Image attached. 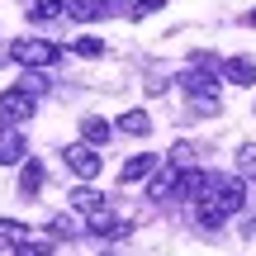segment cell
Masks as SVG:
<instances>
[{
	"mask_svg": "<svg viewBox=\"0 0 256 256\" xmlns=\"http://www.w3.org/2000/svg\"><path fill=\"white\" fill-rule=\"evenodd\" d=\"M194 204H200V223L204 228H223V218L247 204V176H214L209 190Z\"/></svg>",
	"mask_w": 256,
	"mask_h": 256,
	"instance_id": "obj_1",
	"label": "cell"
},
{
	"mask_svg": "<svg viewBox=\"0 0 256 256\" xmlns=\"http://www.w3.org/2000/svg\"><path fill=\"white\" fill-rule=\"evenodd\" d=\"M10 57H14L19 66L43 72V66H57V62H62V48L48 43V38H14V43H10Z\"/></svg>",
	"mask_w": 256,
	"mask_h": 256,
	"instance_id": "obj_2",
	"label": "cell"
},
{
	"mask_svg": "<svg viewBox=\"0 0 256 256\" xmlns=\"http://www.w3.org/2000/svg\"><path fill=\"white\" fill-rule=\"evenodd\" d=\"M62 156H66V166H72V176H81V180H95L100 166H104V156L95 152V142H86V138H81V142H72Z\"/></svg>",
	"mask_w": 256,
	"mask_h": 256,
	"instance_id": "obj_3",
	"label": "cell"
},
{
	"mask_svg": "<svg viewBox=\"0 0 256 256\" xmlns=\"http://www.w3.org/2000/svg\"><path fill=\"white\" fill-rule=\"evenodd\" d=\"M24 119H34V95L24 86L0 90V124H24Z\"/></svg>",
	"mask_w": 256,
	"mask_h": 256,
	"instance_id": "obj_4",
	"label": "cell"
},
{
	"mask_svg": "<svg viewBox=\"0 0 256 256\" xmlns=\"http://www.w3.org/2000/svg\"><path fill=\"white\" fill-rule=\"evenodd\" d=\"M24 152H28V142H24V133H19V124H0V166L24 162Z\"/></svg>",
	"mask_w": 256,
	"mask_h": 256,
	"instance_id": "obj_5",
	"label": "cell"
},
{
	"mask_svg": "<svg viewBox=\"0 0 256 256\" xmlns=\"http://www.w3.org/2000/svg\"><path fill=\"white\" fill-rule=\"evenodd\" d=\"M43 180H48L43 162H38V156H28V162L19 166V194H24V200H38V194H43Z\"/></svg>",
	"mask_w": 256,
	"mask_h": 256,
	"instance_id": "obj_6",
	"label": "cell"
},
{
	"mask_svg": "<svg viewBox=\"0 0 256 256\" xmlns=\"http://www.w3.org/2000/svg\"><path fill=\"white\" fill-rule=\"evenodd\" d=\"M152 171H156V156H152V152H138V156H128V162H124V171H119V185L152 180Z\"/></svg>",
	"mask_w": 256,
	"mask_h": 256,
	"instance_id": "obj_7",
	"label": "cell"
},
{
	"mask_svg": "<svg viewBox=\"0 0 256 256\" xmlns=\"http://www.w3.org/2000/svg\"><path fill=\"white\" fill-rule=\"evenodd\" d=\"M24 14L34 24H52V19H66V0H28Z\"/></svg>",
	"mask_w": 256,
	"mask_h": 256,
	"instance_id": "obj_8",
	"label": "cell"
},
{
	"mask_svg": "<svg viewBox=\"0 0 256 256\" xmlns=\"http://www.w3.org/2000/svg\"><path fill=\"white\" fill-rule=\"evenodd\" d=\"M180 171L185 166H162V171H152V185H147V194H152V200H166V194L176 190V185H180Z\"/></svg>",
	"mask_w": 256,
	"mask_h": 256,
	"instance_id": "obj_9",
	"label": "cell"
},
{
	"mask_svg": "<svg viewBox=\"0 0 256 256\" xmlns=\"http://www.w3.org/2000/svg\"><path fill=\"white\" fill-rule=\"evenodd\" d=\"M90 232H95V238H124L128 223L119 218V214H110V209H95L90 214Z\"/></svg>",
	"mask_w": 256,
	"mask_h": 256,
	"instance_id": "obj_10",
	"label": "cell"
},
{
	"mask_svg": "<svg viewBox=\"0 0 256 256\" xmlns=\"http://www.w3.org/2000/svg\"><path fill=\"white\" fill-rule=\"evenodd\" d=\"M66 14H72L76 24H95V19L110 14V5H104V0H66Z\"/></svg>",
	"mask_w": 256,
	"mask_h": 256,
	"instance_id": "obj_11",
	"label": "cell"
},
{
	"mask_svg": "<svg viewBox=\"0 0 256 256\" xmlns=\"http://www.w3.org/2000/svg\"><path fill=\"white\" fill-rule=\"evenodd\" d=\"M223 76H228L232 86H256V62L252 57H228V62H223Z\"/></svg>",
	"mask_w": 256,
	"mask_h": 256,
	"instance_id": "obj_12",
	"label": "cell"
},
{
	"mask_svg": "<svg viewBox=\"0 0 256 256\" xmlns=\"http://www.w3.org/2000/svg\"><path fill=\"white\" fill-rule=\"evenodd\" d=\"M114 128L128 133V138H147V133H152V119H147L142 110H128V114H119V124H114Z\"/></svg>",
	"mask_w": 256,
	"mask_h": 256,
	"instance_id": "obj_13",
	"label": "cell"
},
{
	"mask_svg": "<svg viewBox=\"0 0 256 256\" xmlns=\"http://www.w3.org/2000/svg\"><path fill=\"white\" fill-rule=\"evenodd\" d=\"M72 209H81V214H95V209H104V194H100V190H90V180H86L81 190H72Z\"/></svg>",
	"mask_w": 256,
	"mask_h": 256,
	"instance_id": "obj_14",
	"label": "cell"
},
{
	"mask_svg": "<svg viewBox=\"0 0 256 256\" xmlns=\"http://www.w3.org/2000/svg\"><path fill=\"white\" fill-rule=\"evenodd\" d=\"M28 238H34V232L19 218H0V247H19V242H28Z\"/></svg>",
	"mask_w": 256,
	"mask_h": 256,
	"instance_id": "obj_15",
	"label": "cell"
},
{
	"mask_svg": "<svg viewBox=\"0 0 256 256\" xmlns=\"http://www.w3.org/2000/svg\"><path fill=\"white\" fill-rule=\"evenodd\" d=\"M81 138H86V142H95V147L110 142V119H95V114H86V119H81Z\"/></svg>",
	"mask_w": 256,
	"mask_h": 256,
	"instance_id": "obj_16",
	"label": "cell"
},
{
	"mask_svg": "<svg viewBox=\"0 0 256 256\" xmlns=\"http://www.w3.org/2000/svg\"><path fill=\"white\" fill-rule=\"evenodd\" d=\"M52 232H48V238H28V242H19L14 247V256H52Z\"/></svg>",
	"mask_w": 256,
	"mask_h": 256,
	"instance_id": "obj_17",
	"label": "cell"
},
{
	"mask_svg": "<svg viewBox=\"0 0 256 256\" xmlns=\"http://www.w3.org/2000/svg\"><path fill=\"white\" fill-rule=\"evenodd\" d=\"M185 100H190V114H194V119L218 114V95H185Z\"/></svg>",
	"mask_w": 256,
	"mask_h": 256,
	"instance_id": "obj_18",
	"label": "cell"
},
{
	"mask_svg": "<svg viewBox=\"0 0 256 256\" xmlns=\"http://www.w3.org/2000/svg\"><path fill=\"white\" fill-rule=\"evenodd\" d=\"M238 176H247V185H256V142H247L238 152Z\"/></svg>",
	"mask_w": 256,
	"mask_h": 256,
	"instance_id": "obj_19",
	"label": "cell"
},
{
	"mask_svg": "<svg viewBox=\"0 0 256 256\" xmlns=\"http://www.w3.org/2000/svg\"><path fill=\"white\" fill-rule=\"evenodd\" d=\"M76 57H86V62H95V57H104V38H76Z\"/></svg>",
	"mask_w": 256,
	"mask_h": 256,
	"instance_id": "obj_20",
	"label": "cell"
},
{
	"mask_svg": "<svg viewBox=\"0 0 256 256\" xmlns=\"http://www.w3.org/2000/svg\"><path fill=\"white\" fill-rule=\"evenodd\" d=\"M19 86H24L28 95H43V90H48V81H43V76H34V66H24V76H19Z\"/></svg>",
	"mask_w": 256,
	"mask_h": 256,
	"instance_id": "obj_21",
	"label": "cell"
},
{
	"mask_svg": "<svg viewBox=\"0 0 256 256\" xmlns=\"http://www.w3.org/2000/svg\"><path fill=\"white\" fill-rule=\"evenodd\" d=\"M166 0H133V10H128V19H147V14H156Z\"/></svg>",
	"mask_w": 256,
	"mask_h": 256,
	"instance_id": "obj_22",
	"label": "cell"
},
{
	"mask_svg": "<svg viewBox=\"0 0 256 256\" xmlns=\"http://www.w3.org/2000/svg\"><path fill=\"white\" fill-rule=\"evenodd\" d=\"M48 228H52V238L62 242V238H72V232H76V218H66V214H57V218L48 223Z\"/></svg>",
	"mask_w": 256,
	"mask_h": 256,
	"instance_id": "obj_23",
	"label": "cell"
},
{
	"mask_svg": "<svg viewBox=\"0 0 256 256\" xmlns=\"http://www.w3.org/2000/svg\"><path fill=\"white\" fill-rule=\"evenodd\" d=\"M190 156H194L190 142H176V147H171V162H176V166H190Z\"/></svg>",
	"mask_w": 256,
	"mask_h": 256,
	"instance_id": "obj_24",
	"label": "cell"
},
{
	"mask_svg": "<svg viewBox=\"0 0 256 256\" xmlns=\"http://www.w3.org/2000/svg\"><path fill=\"white\" fill-rule=\"evenodd\" d=\"M247 24H252V28H256V10H252V14H247Z\"/></svg>",
	"mask_w": 256,
	"mask_h": 256,
	"instance_id": "obj_25",
	"label": "cell"
},
{
	"mask_svg": "<svg viewBox=\"0 0 256 256\" xmlns=\"http://www.w3.org/2000/svg\"><path fill=\"white\" fill-rule=\"evenodd\" d=\"M0 62H5V52H0Z\"/></svg>",
	"mask_w": 256,
	"mask_h": 256,
	"instance_id": "obj_26",
	"label": "cell"
}]
</instances>
